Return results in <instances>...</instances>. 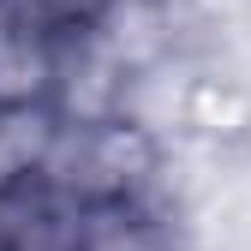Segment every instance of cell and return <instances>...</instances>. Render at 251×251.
Here are the masks:
<instances>
[{
	"instance_id": "277c9868",
	"label": "cell",
	"mask_w": 251,
	"mask_h": 251,
	"mask_svg": "<svg viewBox=\"0 0 251 251\" xmlns=\"http://www.w3.org/2000/svg\"><path fill=\"white\" fill-rule=\"evenodd\" d=\"M48 138H54V108H30V114H6L0 120V198L42 174Z\"/></svg>"
},
{
	"instance_id": "8992f818",
	"label": "cell",
	"mask_w": 251,
	"mask_h": 251,
	"mask_svg": "<svg viewBox=\"0 0 251 251\" xmlns=\"http://www.w3.org/2000/svg\"><path fill=\"white\" fill-rule=\"evenodd\" d=\"M174 251H192V245H174Z\"/></svg>"
},
{
	"instance_id": "5b68a950",
	"label": "cell",
	"mask_w": 251,
	"mask_h": 251,
	"mask_svg": "<svg viewBox=\"0 0 251 251\" xmlns=\"http://www.w3.org/2000/svg\"><path fill=\"white\" fill-rule=\"evenodd\" d=\"M96 12H102V0H0V18H24V24L60 30V36L84 30Z\"/></svg>"
},
{
	"instance_id": "3957f363",
	"label": "cell",
	"mask_w": 251,
	"mask_h": 251,
	"mask_svg": "<svg viewBox=\"0 0 251 251\" xmlns=\"http://www.w3.org/2000/svg\"><path fill=\"white\" fill-rule=\"evenodd\" d=\"M179 233L168 222L162 198H108L84 209L78 251H174Z\"/></svg>"
},
{
	"instance_id": "7a4b0ae2",
	"label": "cell",
	"mask_w": 251,
	"mask_h": 251,
	"mask_svg": "<svg viewBox=\"0 0 251 251\" xmlns=\"http://www.w3.org/2000/svg\"><path fill=\"white\" fill-rule=\"evenodd\" d=\"M60 54L66 36L24 18H0V114L54 108L60 96Z\"/></svg>"
},
{
	"instance_id": "6da1fadb",
	"label": "cell",
	"mask_w": 251,
	"mask_h": 251,
	"mask_svg": "<svg viewBox=\"0 0 251 251\" xmlns=\"http://www.w3.org/2000/svg\"><path fill=\"white\" fill-rule=\"evenodd\" d=\"M84 209V198L36 174L30 185L0 198V251H78Z\"/></svg>"
}]
</instances>
